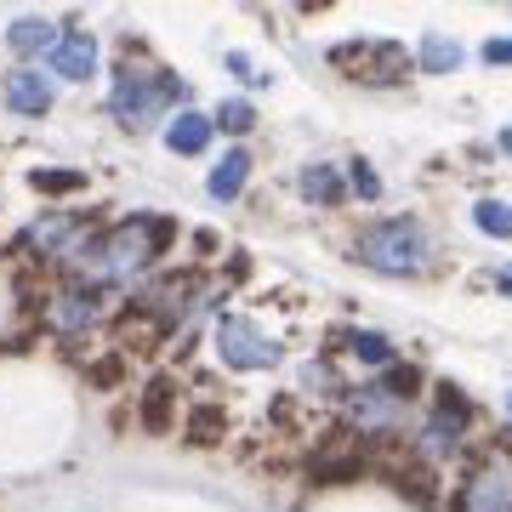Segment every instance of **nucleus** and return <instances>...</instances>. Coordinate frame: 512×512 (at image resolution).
<instances>
[{"instance_id":"f257e3e1","label":"nucleus","mask_w":512,"mask_h":512,"mask_svg":"<svg viewBox=\"0 0 512 512\" xmlns=\"http://www.w3.org/2000/svg\"><path fill=\"white\" fill-rule=\"evenodd\" d=\"M177 92H183V86H177L171 74L137 69V63H131V69H120V80H114V97H109L114 120H120L126 131H143V126H154V120H160L165 103H177Z\"/></svg>"},{"instance_id":"f03ea898","label":"nucleus","mask_w":512,"mask_h":512,"mask_svg":"<svg viewBox=\"0 0 512 512\" xmlns=\"http://www.w3.org/2000/svg\"><path fill=\"white\" fill-rule=\"evenodd\" d=\"M359 256H365L370 268H382V274H421L427 268V234L410 217L382 222V228H370L359 239Z\"/></svg>"},{"instance_id":"7ed1b4c3","label":"nucleus","mask_w":512,"mask_h":512,"mask_svg":"<svg viewBox=\"0 0 512 512\" xmlns=\"http://www.w3.org/2000/svg\"><path fill=\"white\" fill-rule=\"evenodd\" d=\"M217 353L228 359V370H274L279 365V342H268L251 319H217Z\"/></svg>"},{"instance_id":"20e7f679","label":"nucleus","mask_w":512,"mask_h":512,"mask_svg":"<svg viewBox=\"0 0 512 512\" xmlns=\"http://www.w3.org/2000/svg\"><path fill=\"white\" fill-rule=\"evenodd\" d=\"M165 234H148L143 222H126V228H114L109 239H103V279H137L148 268V256H154V245H160Z\"/></svg>"},{"instance_id":"39448f33","label":"nucleus","mask_w":512,"mask_h":512,"mask_svg":"<svg viewBox=\"0 0 512 512\" xmlns=\"http://www.w3.org/2000/svg\"><path fill=\"white\" fill-rule=\"evenodd\" d=\"M52 69L63 80H92L97 74V40L92 35H63L52 46Z\"/></svg>"},{"instance_id":"423d86ee","label":"nucleus","mask_w":512,"mask_h":512,"mask_svg":"<svg viewBox=\"0 0 512 512\" xmlns=\"http://www.w3.org/2000/svg\"><path fill=\"white\" fill-rule=\"evenodd\" d=\"M6 109H18V114H46L52 109V86H46V74H35V69L6 74Z\"/></svg>"},{"instance_id":"0eeeda50","label":"nucleus","mask_w":512,"mask_h":512,"mask_svg":"<svg viewBox=\"0 0 512 512\" xmlns=\"http://www.w3.org/2000/svg\"><path fill=\"white\" fill-rule=\"evenodd\" d=\"M512 507V478L501 467L473 478V490H467V512H507Z\"/></svg>"},{"instance_id":"6e6552de","label":"nucleus","mask_w":512,"mask_h":512,"mask_svg":"<svg viewBox=\"0 0 512 512\" xmlns=\"http://www.w3.org/2000/svg\"><path fill=\"white\" fill-rule=\"evenodd\" d=\"M6 40H12V52H23V57H35V52L52 57V46L63 40V29L46 23V18H18L12 29H6Z\"/></svg>"},{"instance_id":"1a4fd4ad","label":"nucleus","mask_w":512,"mask_h":512,"mask_svg":"<svg viewBox=\"0 0 512 512\" xmlns=\"http://www.w3.org/2000/svg\"><path fill=\"white\" fill-rule=\"evenodd\" d=\"M353 421L359 427H393V421L404 416V404L393 399V393H382V387H370V393H353Z\"/></svg>"},{"instance_id":"9d476101","label":"nucleus","mask_w":512,"mask_h":512,"mask_svg":"<svg viewBox=\"0 0 512 512\" xmlns=\"http://www.w3.org/2000/svg\"><path fill=\"white\" fill-rule=\"evenodd\" d=\"M165 143H171V154H200L205 143H211V120L194 109H183L177 120H171V131H165Z\"/></svg>"},{"instance_id":"9b49d317","label":"nucleus","mask_w":512,"mask_h":512,"mask_svg":"<svg viewBox=\"0 0 512 512\" xmlns=\"http://www.w3.org/2000/svg\"><path fill=\"white\" fill-rule=\"evenodd\" d=\"M52 325H57V330H86V325H97V296H92V291L57 296V302H52Z\"/></svg>"},{"instance_id":"f8f14e48","label":"nucleus","mask_w":512,"mask_h":512,"mask_svg":"<svg viewBox=\"0 0 512 512\" xmlns=\"http://www.w3.org/2000/svg\"><path fill=\"white\" fill-rule=\"evenodd\" d=\"M245 177H251V154H245V148H234V154L211 171V200H234L239 188H245Z\"/></svg>"},{"instance_id":"ddd939ff","label":"nucleus","mask_w":512,"mask_h":512,"mask_svg":"<svg viewBox=\"0 0 512 512\" xmlns=\"http://www.w3.org/2000/svg\"><path fill=\"white\" fill-rule=\"evenodd\" d=\"M473 222L490 239H512V205H501V200H478L473 205Z\"/></svg>"},{"instance_id":"4468645a","label":"nucleus","mask_w":512,"mask_h":512,"mask_svg":"<svg viewBox=\"0 0 512 512\" xmlns=\"http://www.w3.org/2000/svg\"><path fill=\"white\" fill-rule=\"evenodd\" d=\"M302 194L330 205L336 194H342V188H336V171H330V165H308V171H302Z\"/></svg>"},{"instance_id":"2eb2a0df","label":"nucleus","mask_w":512,"mask_h":512,"mask_svg":"<svg viewBox=\"0 0 512 512\" xmlns=\"http://www.w3.org/2000/svg\"><path fill=\"white\" fill-rule=\"evenodd\" d=\"M421 63H427V69H456L461 52L450 46V40H427V57H421Z\"/></svg>"},{"instance_id":"dca6fc26","label":"nucleus","mask_w":512,"mask_h":512,"mask_svg":"<svg viewBox=\"0 0 512 512\" xmlns=\"http://www.w3.org/2000/svg\"><path fill=\"white\" fill-rule=\"evenodd\" d=\"M353 353L370 359V365H387V359H393V348H387L382 336H353Z\"/></svg>"},{"instance_id":"f3484780","label":"nucleus","mask_w":512,"mask_h":512,"mask_svg":"<svg viewBox=\"0 0 512 512\" xmlns=\"http://www.w3.org/2000/svg\"><path fill=\"white\" fill-rule=\"evenodd\" d=\"M217 120H222L228 131H251V120H256V114H251V103H222V114H217Z\"/></svg>"},{"instance_id":"a211bd4d","label":"nucleus","mask_w":512,"mask_h":512,"mask_svg":"<svg viewBox=\"0 0 512 512\" xmlns=\"http://www.w3.org/2000/svg\"><path fill=\"white\" fill-rule=\"evenodd\" d=\"M35 183L52 188V194H69V188H80V177H74V171H40Z\"/></svg>"},{"instance_id":"6ab92c4d","label":"nucleus","mask_w":512,"mask_h":512,"mask_svg":"<svg viewBox=\"0 0 512 512\" xmlns=\"http://www.w3.org/2000/svg\"><path fill=\"white\" fill-rule=\"evenodd\" d=\"M353 183H359V194H382V188H376V171H370V165H353Z\"/></svg>"},{"instance_id":"aec40b11","label":"nucleus","mask_w":512,"mask_h":512,"mask_svg":"<svg viewBox=\"0 0 512 512\" xmlns=\"http://www.w3.org/2000/svg\"><path fill=\"white\" fill-rule=\"evenodd\" d=\"M484 57H490V63H512V40H490V46H484Z\"/></svg>"},{"instance_id":"412c9836","label":"nucleus","mask_w":512,"mask_h":512,"mask_svg":"<svg viewBox=\"0 0 512 512\" xmlns=\"http://www.w3.org/2000/svg\"><path fill=\"white\" fill-rule=\"evenodd\" d=\"M495 279H501V291L512 296V268H501V274H495Z\"/></svg>"},{"instance_id":"4be33fe9","label":"nucleus","mask_w":512,"mask_h":512,"mask_svg":"<svg viewBox=\"0 0 512 512\" xmlns=\"http://www.w3.org/2000/svg\"><path fill=\"white\" fill-rule=\"evenodd\" d=\"M507 410H512V399H507Z\"/></svg>"}]
</instances>
